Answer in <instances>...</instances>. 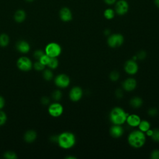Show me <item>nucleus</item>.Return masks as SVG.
I'll return each instance as SVG.
<instances>
[{
  "mask_svg": "<svg viewBox=\"0 0 159 159\" xmlns=\"http://www.w3.org/2000/svg\"><path fill=\"white\" fill-rule=\"evenodd\" d=\"M127 141L132 147L139 148L145 145L146 142V135L140 130H133L129 134Z\"/></svg>",
  "mask_w": 159,
  "mask_h": 159,
  "instance_id": "nucleus-1",
  "label": "nucleus"
},
{
  "mask_svg": "<svg viewBox=\"0 0 159 159\" xmlns=\"http://www.w3.org/2000/svg\"><path fill=\"white\" fill-rule=\"evenodd\" d=\"M57 143L63 149H70L76 143V137L72 132H63L58 135Z\"/></svg>",
  "mask_w": 159,
  "mask_h": 159,
  "instance_id": "nucleus-2",
  "label": "nucleus"
},
{
  "mask_svg": "<svg viewBox=\"0 0 159 159\" xmlns=\"http://www.w3.org/2000/svg\"><path fill=\"white\" fill-rule=\"evenodd\" d=\"M128 114L120 107H115L109 113V120L112 124L122 125L126 122Z\"/></svg>",
  "mask_w": 159,
  "mask_h": 159,
  "instance_id": "nucleus-3",
  "label": "nucleus"
},
{
  "mask_svg": "<svg viewBox=\"0 0 159 159\" xmlns=\"http://www.w3.org/2000/svg\"><path fill=\"white\" fill-rule=\"evenodd\" d=\"M62 49L60 45L57 42H50L45 47V53L50 57H58L60 55Z\"/></svg>",
  "mask_w": 159,
  "mask_h": 159,
  "instance_id": "nucleus-4",
  "label": "nucleus"
},
{
  "mask_svg": "<svg viewBox=\"0 0 159 159\" xmlns=\"http://www.w3.org/2000/svg\"><path fill=\"white\" fill-rule=\"evenodd\" d=\"M19 70L22 71H29L33 68V63L31 60L25 56L19 57L16 62Z\"/></svg>",
  "mask_w": 159,
  "mask_h": 159,
  "instance_id": "nucleus-5",
  "label": "nucleus"
},
{
  "mask_svg": "<svg viewBox=\"0 0 159 159\" xmlns=\"http://www.w3.org/2000/svg\"><path fill=\"white\" fill-rule=\"evenodd\" d=\"M124 41V37L120 34H113L110 35L107 40V45L111 48H116L121 46Z\"/></svg>",
  "mask_w": 159,
  "mask_h": 159,
  "instance_id": "nucleus-6",
  "label": "nucleus"
},
{
  "mask_svg": "<svg viewBox=\"0 0 159 159\" xmlns=\"http://www.w3.org/2000/svg\"><path fill=\"white\" fill-rule=\"evenodd\" d=\"M48 112L53 117H58L63 112V107L57 101L51 103L48 107Z\"/></svg>",
  "mask_w": 159,
  "mask_h": 159,
  "instance_id": "nucleus-7",
  "label": "nucleus"
},
{
  "mask_svg": "<svg viewBox=\"0 0 159 159\" xmlns=\"http://www.w3.org/2000/svg\"><path fill=\"white\" fill-rule=\"evenodd\" d=\"M54 83L59 88H66L70 84V79L67 75L60 73L55 77Z\"/></svg>",
  "mask_w": 159,
  "mask_h": 159,
  "instance_id": "nucleus-8",
  "label": "nucleus"
},
{
  "mask_svg": "<svg viewBox=\"0 0 159 159\" xmlns=\"http://www.w3.org/2000/svg\"><path fill=\"white\" fill-rule=\"evenodd\" d=\"M129 9V4L125 0H119L115 3V12L119 16H124L127 14Z\"/></svg>",
  "mask_w": 159,
  "mask_h": 159,
  "instance_id": "nucleus-9",
  "label": "nucleus"
},
{
  "mask_svg": "<svg viewBox=\"0 0 159 159\" xmlns=\"http://www.w3.org/2000/svg\"><path fill=\"white\" fill-rule=\"evenodd\" d=\"M124 71L130 75L136 74L139 70V66L135 60L132 59L127 60L124 64Z\"/></svg>",
  "mask_w": 159,
  "mask_h": 159,
  "instance_id": "nucleus-10",
  "label": "nucleus"
},
{
  "mask_svg": "<svg viewBox=\"0 0 159 159\" xmlns=\"http://www.w3.org/2000/svg\"><path fill=\"white\" fill-rule=\"evenodd\" d=\"M83 92L82 89L79 86L73 87L69 93V98L73 102L79 101L83 97Z\"/></svg>",
  "mask_w": 159,
  "mask_h": 159,
  "instance_id": "nucleus-11",
  "label": "nucleus"
},
{
  "mask_svg": "<svg viewBox=\"0 0 159 159\" xmlns=\"http://www.w3.org/2000/svg\"><path fill=\"white\" fill-rule=\"evenodd\" d=\"M59 16L60 19L65 22H70L73 19V15L71 10L67 7L61 8L59 12Z\"/></svg>",
  "mask_w": 159,
  "mask_h": 159,
  "instance_id": "nucleus-12",
  "label": "nucleus"
},
{
  "mask_svg": "<svg viewBox=\"0 0 159 159\" xmlns=\"http://www.w3.org/2000/svg\"><path fill=\"white\" fill-rule=\"evenodd\" d=\"M137 87V81L133 78H129L122 83V88L128 92L134 91Z\"/></svg>",
  "mask_w": 159,
  "mask_h": 159,
  "instance_id": "nucleus-13",
  "label": "nucleus"
},
{
  "mask_svg": "<svg viewBox=\"0 0 159 159\" xmlns=\"http://www.w3.org/2000/svg\"><path fill=\"white\" fill-rule=\"evenodd\" d=\"M16 48L19 52L23 54H25L30 51V45L27 41L21 40L16 43Z\"/></svg>",
  "mask_w": 159,
  "mask_h": 159,
  "instance_id": "nucleus-14",
  "label": "nucleus"
},
{
  "mask_svg": "<svg viewBox=\"0 0 159 159\" xmlns=\"http://www.w3.org/2000/svg\"><path fill=\"white\" fill-rule=\"evenodd\" d=\"M110 135L113 138H119L124 134V129L121 126V125H116L113 124L109 130Z\"/></svg>",
  "mask_w": 159,
  "mask_h": 159,
  "instance_id": "nucleus-15",
  "label": "nucleus"
},
{
  "mask_svg": "<svg viewBox=\"0 0 159 159\" xmlns=\"http://www.w3.org/2000/svg\"><path fill=\"white\" fill-rule=\"evenodd\" d=\"M140 121H141L140 117L137 114H128L126 119V122L127 123V124L132 127H138Z\"/></svg>",
  "mask_w": 159,
  "mask_h": 159,
  "instance_id": "nucleus-16",
  "label": "nucleus"
},
{
  "mask_svg": "<svg viewBox=\"0 0 159 159\" xmlns=\"http://www.w3.org/2000/svg\"><path fill=\"white\" fill-rule=\"evenodd\" d=\"M37 132L34 130H29L25 132L24 135V140L27 143H32L37 139Z\"/></svg>",
  "mask_w": 159,
  "mask_h": 159,
  "instance_id": "nucleus-17",
  "label": "nucleus"
},
{
  "mask_svg": "<svg viewBox=\"0 0 159 159\" xmlns=\"http://www.w3.org/2000/svg\"><path fill=\"white\" fill-rule=\"evenodd\" d=\"M26 18V13L23 9L17 10L14 15V19L16 22L21 23L25 20Z\"/></svg>",
  "mask_w": 159,
  "mask_h": 159,
  "instance_id": "nucleus-18",
  "label": "nucleus"
},
{
  "mask_svg": "<svg viewBox=\"0 0 159 159\" xmlns=\"http://www.w3.org/2000/svg\"><path fill=\"white\" fill-rule=\"evenodd\" d=\"M130 105L134 108H139L143 104V100L141 98L138 96L133 97L130 100Z\"/></svg>",
  "mask_w": 159,
  "mask_h": 159,
  "instance_id": "nucleus-19",
  "label": "nucleus"
},
{
  "mask_svg": "<svg viewBox=\"0 0 159 159\" xmlns=\"http://www.w3.org/2000/svg\"><path fill=\"white\" fill-rule=\"evenodd\" d=\"M42 71V76L45 80L51 81L53 78V73L51 69H44Z\"/></svg>",
  "mask_w": 159,
  "mask_h": 159,
  "instance_id": "nucleus-20",
  "label": "nucleus"
},
{
  "mask_svg": "<svg viewBox=\"0 0 159 159\" xmlns=\"http://www.w3.org/2000/svg\"><path fill=\"white\" fill-rule=\"evenodd\" d=\"M9 43V37L7 34L2 33L0 34V46L5 47L8 45Z\"/></svg>",
  "mask_w": 159,
  "mask_h": 159,
  "instance_id": "nucleus-21",
  "label": "nucleus"
},
{
  "mask_svg": "<svg viewBox=\"0 0 159 159\" xmlns=\"http://www.w3.org/2000/svg\"><path fill=\"white\" fill-rule=\"evenodd\" d=\"M58 65L59 61L57 57H50V60L47 66L48 67V68L51 70H55L58 66Z\"/></svg>",
  "mask_w": 159,
  "mask_h": 159,
  "instance_id": "nucleus-22",
  "label": "nucleus"
},
{
  "mask_svg": "<svg viewBox=\"0 0 159 159\" xmlns=\"http://www.w3.org/2000/svg\"><path fill=\"white\" fill-rule=\"evenodd\" d=\"M138 127L140 130L142 131L143 132H145L147 130L150 129V124L146 120H141Z\"/></svg>",
  "mask_w": 159,
  "mask_h": 159,
  "instance_id": "nucleus-23",
  "label": "nucleus"
},
{
  "mask_svg": "<svg viewBox=\"0 0 159 159\" xmlns=\"http://www.w3.org/2000/svg\"><path fill=\"white\" fill-rule=\"evenodd\" d=\"M115 11L111 8H107L104 11V16L107 20L112 19L115 16Z\"/></svg>",
  "mask_w": 159,
  "mask_h": 159,
  "instance_id": "nucleus-24",
  "label": "nucleus"
},
{
  "mask_svg": "<svg viewBox=\"0 0 159 159\" xmlns=\"http://www.w3.org/2000/svg\"><path fill=\"white\" fill-rule=\"evenodd\" d=\"M52 98L55 101H60L62 98V93L60 89H56L53 91L52 94Z\"/></svg>",
  "mask_w": 159,
  "mask_h": 159,
  "instance_id": "nucleus-25",
  "label": "nucleus"
},
{
  "mask_svg": "<svg viewBox=\"0 0 159 159\" xmlns=\"http://www.w3.org/2000/svg\"><path fill=\"white\" fill-rule=\"evenodd\" d=\"M3 157L6 159H17V154L14 152L10 151V150L4 153Z\"/></svg>",
  "mask_w": 159,
  "mask_h": 159,
  "instance_id": "nucleus-26",
  "label": "nucleus"
},
{
  "mask_svg": "<svg viewBox=\"0 0 159 159\" xmlns=\"http://www.w3.org/2000/svg\"><path fill=\"white\" fill-rule=\"evenodd\" d=\"M33 68L36 70V71H43L45 68V66L44 65H43L42 63H40L39 60L35 61L34 63H33Z\"/></svg>",
  "mask_w": 159,
  "mask_h": 159,
  "instance_id": "nucleus-27",
  "label": "nucleus"
},
{
  "mask_svg": "<svg viewBox=\"0 0 159 159\" xmlns=\"http://www.w3.org/2000/svg\"><path fill=\"white\" fill-rule=\"evenodd\" d=\"M120 77L119 73L117 71H112L109 75V78L112 81H117Z\"/></svg>",
  "mask_w": 159,
  "mask_h": 159,
  "instance_id": "nucleus-28",
  "label": "nucleus"
},
{
  "mask_svg": "<svg viewBox=\"0 0 159 159\" xmlns=\"http://www.w3.org/2000/svg\"><path fill=\"white\" fill-rule=\"evenodd\" d=\"M50 57L49 56H48L47 54L44 53L38 60L40 63H42L43 65H44L45 66H47L50 60Z\"/></svg>",
  "mask_w": 159,
  "mask_h": 159,
  "instance_id": "nucleus-29",
  "label": "nucleus"
},
{
  "mask_svg": "<svg viewBox=\"0 0 159 159\" xmlns=\"http://www.w3.org/2000/svg\"><path fill=\"white\" fill-rule=\"evenodd\" d=\"M7 117L6 114L4 111L0 110V126L5 124L7 121Z\"/></svg>",
  "mask_w": 159,
  "mask_h": 159,
  "instance_id": "nucleus-30",
  "label": "nucleus"
},
{
  "mask_svg": "<svg viewBox=\"0 0 159 159\" xmlns=\"http://www.w3.org/2000/svg\"><path fill=\"white\" fill-rule=\"evenodd\" d=\"M151 137L153 141L159 142V129H153V134Z\"/></svg>",
  "mask_w": 159,
  "mask_h": 159,
  "instance_id": "nucleus-31",
  "label": "nucleus"
},
{
  "mask_svg": "<svg viewBox=\"0 0 159 159\" xmlns=\"http://www.w3.org/2000/svg\"><path fill=\"white\" fill-rule=\"evenodd\" d=\"M135 55H136L137 59H139L140 60H143L147 57V53L144 50H140Z\"/></svg>",
  "mask_w": 159,
  "mask_h": 159,
  "instance_id": "nucleus-32",
  "label": "nucleus"
},
{
  "mask_svg": "<svg viewBox=\"0 0 159 159\" xmlns=\"http://www.w3.org/2000/svg\"><path fill=\"white\" fill-rule=\"evenodd\" d=\"M45 53V52L42 50H37L34 52V57L36 58L37 60H39L43 54Z\"/></svg>",
  "mask_w": 159,
  "mask_h": 159,
  "instance_id": "nucleus-33",
  "label": "nucleus"
},
{
  "mask_svg": "<svg viewBox=\"0 0 159 159\" xmlns=\"http://www.w3.org/2000/svg\"><path fill=\"white\" fill-rule=\"evenodd\" d=\"M150 158L152 159H159V150H153L150 153Z\"/></svg>",
  "mask_w": 159,
  "mask_h": 159,
  "instance_id": "nucleus-34",
  "label": "nucleus"
},
{
  "mask_svg": "<svg viewBox=\"0 0 159 159\" xmlns=\"http://www.w3.org/2000/svg\"><path fill=\"white\" fill-rule=\"evenodd\" d=\"M148 114L150 116H152V117H153V116H155L157 115L158 114V110L155 108V107H152V108H150L148 111Z\"/></svg>",
  "mask_w": 159,
  "mask_h": 159,
  "instance_id": "nucleus-35",
  "label": "nucleus"
},
{
  "mask_svg": "<svg viewBox=\"0 0 159 159\" xmlns=\"http://www.w3.org/2000/svg\"><path fill=\"white\" fill-rule=\"evenodd\" d=\"M41 102L44 105L49 104L50 103V99L47 96H43L41 99Z\"/></svg>",
  "mask_w": 159,
  "mask_h": 159,
  "instance_id": "nucleus-36",
  "label": "nucleus"
},
{
  "mask_svg": "<svg viewBox=\"0 0 159 159\" xmlns=\"http://www.w3.org/2000/svg\"><path fill=\"white\" fill-rule=\"evenodd\" d=\"M116 96L117 98H121L123 96V91L121 89H117L116 91Z\"/></svg>",
  "mask_w": 159,
  "mask_h": 159,
  "instance_id": "nucleus-37",
  "label": "nucleus"
},
{
  "mask_svg": "<svg viewBox=\"0 0 159 159\" xmlns=\"http://www.w3.org/2000/svg\"><path fill=\"white\" fill-rule=\"evenodd\" d=\"M4 106H5V99L2 96H0V110L3 109Z\"/></svg>",
  "mask_w": 159,
  "mask_h": 159,
  "instance_id": "nucleus-38",
  "label": "nucleus"
},
{
  "mask_svg": "<svg viewBox=\"0 0 159 159\" xmlns=\"http://www.w3.org/2000/svg\"><path fill=\"white\" fill-rule=\"evenodd\" d=\"M104 2L107 5H112L116 2L117 0H104Z\"/></svg>",
  "mask_w": 159,
  "mask_h": 159,
  "instance_id": "nucleus-39",
  "label": "nucleus"
},
{
  "mask_svg": "<svg viewBox=\"0 0 159 159\" xmlns=\"http://www.w3.org/2000/svg\"><path fill=\"white\" fill-rule=\"evenodd\" d=\"M152 134H153V129H149L148 130H147V131L145 132V135H147L148 137H151Z\"/></svg>",
  "mask_w": 159,
  "mask_h": 159,
  "instance_id": "nucleus-40",
  "label": "nucleus"
},
{
  "mask_svg": "<svg viewBox=\"0 0 159 159\" xmlns=\"http://www.w3.org/2000/svg\"><path fill=\"white\" fill-rule=\"evenodd\" d=\"M57 139H58V135H53L50 137V140L53 142H57Z\"/></svg>",
  "mask_w": 159,
  "mask_h": 159,
  "instance_id": "nucleus-41",
  "label": "nucleus"
},
{
  "mask_svg": "<svg viewBox=\"0 0 159 159\" xmlns=\"http://www.w3.org/2000/svg\"><path fill=\"white\" fill-rule=\"evenodd\" d=\"M154 2L155 4L156 5V6L159 8V0H154Z\"/></svg>",
  "mask_w": 159,
  "mask_h": 159,
  "instance_id": "nucleus-42",
  "label": "nucleus"
},
{
  "mask_svg": "<svg viewBox=\"0 0 159 159\" xmlns=\"http://www.w3.org/2000/svg\"><path fill=\"white\" fill-rule=\"evenodd\" d=\"M104 34L106 35H109L110 34V30L109 29H106L104 31Z\"/></svg>",
  "mask_w": 159,
  "mask_h": 159,
  "instance_id": "nucleus-43",
  "label": "nucleus"
},
{
  "mask_svg": "<svg viewBox=\"0 0 159 159\" xmlns=\"http://www.w3.org/2000/svg\"><path fill=\"white\" fill-rule=\"evenodd\" d=\"M65 158H66V159H76V158L75 157H73V156H68V157H66Z\"/></svg>",
  "mask_w": 159,
  "mask_h": 159,
  "instance_id": "nucleus-44",
  "label": "nucleus"
},
{
  "mask_svg": "<svg viewBox=\"0 0 159 159\" xmlns=\"http://www.w3.org/2000/svg\"><path fill=\"white\" fill-rule=\"evenodd\" d=\"M25 1H27V2H32V1H33L34 0H25Z\"/></svg>",
  "mask_w": 159,
  "mask_h": 159,
  "instance_id": "nucleus-45",
  "label": "nucleus"
}]
</instances>
